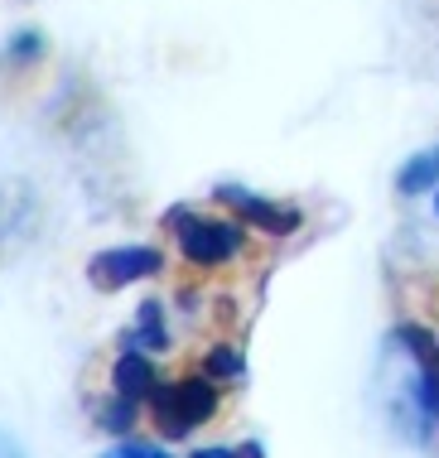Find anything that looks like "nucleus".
I'll return each instance as SVG.
<instances>
[{"mask_svg":"<svg viewBox=\"0 0 439 458\" xmlns=\"http://www.w3.org/2000/svg\"><path fill=\"white\" fill-rule=\"evenodd\" d=\"M222 405V386L218 377H179V381H159L150 395V420H155L159 439H184L198 425H208Z\"/></svg>","mask_w":439,"mask_h":458,"instance_id":"f03ea898","label":"nucleus"},{"mask_svg":"<svg viewBox=\"0 0 439 458\" xmlns=\"http://www.w3.org/2000/svg\"><path fill=\"white\" fill-rule=\"evenodd\" d=\"M212 198H218L222 208H232L237 222L266 232V237H295V232L305 227L299 203H280V198L251 193V189H242V183H218V189H212Z\"/></svg>","mask_w":439,"mask_h":458,"instance_id":"20e7f679","label":"nucleus"},{"mask_svg":"<svg viewBox=\"0 0 439 458\" xmlns=\"http://www.w3.org/2000/svg\"><path fill=\"white\" fill-rule=\"evenodd\" d=\"M165 270V256L155 251V246H107V251H97L92 261H87V284L102 294H116L125 284L135 280H150Z\"/></svg>","mask_w":439,"mask_h":458,"instance_id":"39448f33","label":"nucleus"},{"mask_svg":"<svg viewBox=\"0 0 439 458\" xmlns=\"http://www.w3.org/2000/svg\"><path fill=\"white\" fill-rule=\"evenodd\" d=\"M39 58H44V34L39 30H20L15 39L5 44V64H15V68L39 64Z\"/></svg>","mask_w":439,"mask_h":458,"instance_id":"9b49d317","label":"nucleus"},{"mask_svg":"<svg viewBox=\"0 0 439 458\" xmlns=\"http://www.w3.org/2000/svg\"><path fill=\"white\" fill-rule=\"evenodd\" d=\"M145 458H169L165 449H145Z\"/></svg>","mask_w":439,"mask_h":458,"instance_id":"f3484780","label":"nucleus"},{"mask_svg":"<svg viewBox=\"0 0 439 458\" xmlns=\"http://www.w3.org/2000/svg\"><path fill=\"white\" fill-rule=\"evenodd\" d=\"M135 415H141V405H135V401H125V395H116L111 405H102V411H97V420H102V429H111V435H131Z\"/></svg>","mask_w":439,"mask_h":458,"instance_id":"f8f14e48","label":"nucleus"},{"mask_svg":"<svg viewBox=\"0 0 439 458\" xmlns=\"http://www.w3.org/2000/svg\"><path fill=\"white\" fill-rule=\"evenodd\" d=\"M208 377H218V381H237V377H246V357L232 348V343H218V348L208 352V362H203Z\"/></svg>","mask_w":439,"mask_h":458,"instance_id":"9d476101","label":"nucleus"},{"mask_svg":"<svg viewBox=\"0 0 439 458\" xmlns=\"http://www.w3.org/2000/svg\"><path fill=\"white\" fill-rule=\"evenodd\" d=\"M188 458H237V449H222V444H218V449H198V454H188Z\"/></svg>","mask_w":439,"mask_h":458,"instance_id":"dca6fc26","label":"nucleus"},{"mask_svg":"<svg viewBox=\"0 0 439 458\" xmlns=\"http://www.w3.org/2000/svg\"><path fill=\"white\" fill-rule=\"evenodd\" d=\"M165 227L179 242L184 261H194V266H222L246 251V222H237V217H203L194 208H169Z\"/></svg>","mask_w":439,"mask_h":458,"instance_id":"7ed1b4c3","label":"nucleus"},{"mask_svg":"<svg viewBox=\"0 0 439 458\" xmlns=\"http://www.w3.org/2000/svg\"><path fill=\"white\" fill-rule=\"evenodd\" d=\"M435 217H439V189H435Z\"/></svg>","mask_w":439,"mask_h":458,"instance_id":"a211bd4d","label":"nucleus"},{"mask_svg":"<svg viewBox=\"0 0 439 458\" xmlns=\"http://www.w3.org/2000/svg\"><path fill=\"white\" fill-rule=\"evenodd\" d=\"M430 189H439V145L410 155L406 165L396 169V193L400 198H416V193H430Z\"/></svg>","mask_w":439,"mask_h":458,"instance_id":"1a4fd4ad","label":"nucleus"},{"mask_svg":"<svg viewBox=\"0 0 439 458\" xmlns=\"http://www.w3.org/2000/svg\"><path fill=\"white\" fill-rule=\"evenodd\" d=\"M386 348L410 362V386H406L410 415L406 420H416V439L425 444L439 425V338L425 324H396Z\"/></svg>","mask_w":439,"mask_h":458,"instance_id":"f257e3e1","label":"nucleus"},{"mask_svg":"<svg viewBox=\"0 0 439 458\" xmlns=\"http://www.w3.org/2000/svg\"><path fill=\"white\" fill-rule=\"evenodd\" d=\"M0 458H24V449H20V439L10 435V429H0Z\"/></svg>","mask_w":439,"mask_h":458,"instance_id":"ddd939ff","label":"nucleus"},{"mask_svg":"<svg viewBox=\"0 0 439 458\" xmlns=\"http://www.w3.org/2000/svg\"><path fill=\"white\" fill-rule=\"evenodd\" d=\"M237 458H266V449L256 439H246V444H237Z\"/></svg>","mask_w":439,"mask_h":458,"instance_id":"2eb2a0df","label":"nucleus"},{"mask_svg":"<svg viewBox=\"0 0 439 458\" xmlns=\"http://www.w3.org/2000/svg\"><path fill=\"white\" fill-rule=\"evenodd\" d=\"M34 227H39V198H34V189L20 179L0 183V261L24 251L34 242Z\"/></svg>","mask_w":439,"mask_h":458,"instance_id":"423d86ee","label":"nucleus"},{"mask_svg":"<svg viewBox=\"0 0 439 458\" xmlns=\"http://www.w3.org/2000/svg\"><path fill=\"white\" fill-rule=\"evenodd\" d=\"M145 449H150V444H121V449H111L102 458H145Z\"/></svg>","mask_w":439,"mask_h":458,"instance_id":"4468645a","label":"nucleus"},{"mask_svg":"<svg viewBox=\"0 0 439 458\" xmlns=\"http://www.w3.org/2000/svg\"><path fill=\"white\" fill-rule=\"evenodd\" d=\"M111 386H116V395H125V401L150 405V395H155L159 377H155V367H150V357H145V352L121 348V352H116V362H111Z\"/></svg>","mask_w":439,"mask_h":458,"instance_id":"0eeeda50","label":"nucleus"},{"mask_svg":"<svg viewBox=\"0 0 439 458\" xmlns=\"http://www.w3.org/2000/svg\"><path fill=\"white\" fill-rule=\"evenodd\" d=\"M121 348H135V352H169L165 304H141V309H135V324L121 333Z\"/></svg>","mask_w":439,"mask_h":458,"instance_id":"6e6552de","label":"nucleus"}]
</instances>
